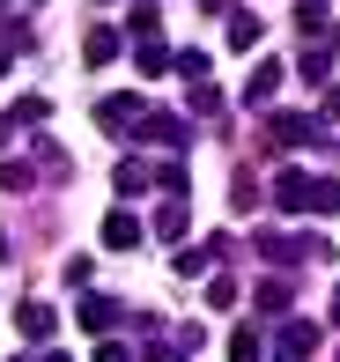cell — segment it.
<instances>
[{
    "instance_id": "6da1fadb",
    "label": "cell",
    "mask_w": 340,
    "mask_h": 362,
    "mask_svg": "<svg viewBox=\"0 0 340 362\" xmlns=\"http://www.w3.org/2000/svg\"><path fill=\"white\" fill-rule=\"evenodd\" d=\"M274 207L281 215H340V177H311L296 163L274 170Z\"/></svg>"
},
{
    "instance_id": "7a4b0ae2",
    "label": "cell",
    "mask_w": 340,
    "mask_h": 362,
    "mask_svg": "<svg viewBox=\"0 0 340 362\" xmlns=\"http://www.w3.org/2000/svg\"><path fill=\"white\" fill-rule=\"evenodd\" d=\"M311 141H333V134L303 111H266V148H311Z\"/></svg>"
},
{
    "instance_id": "3957f363",
    "label": "cell",
    "mask_w": 340,
    "mask_h": 362,
    "mask_svg": "<svg viewBox=\"0 0 340 362\" xmlns=\"http://www.w3.org/2000/svg\"><path fill=\"white\" fill-rule=\"evenodd\" d=\"M134 141H148V148H170V156H177V148L192 141V126L177 119V111H141V126H134Z\"/></svg>"
},
{
    "instance_id": "277c9868",
    "label": "cell",
    "mask_w": 340,
    "mask_h": 362,
    "mask_svg": "<svg viewBox=\"0 0 340 362\" xmlns=\"http://www.w3.org/2000/svg\"><path fill=\"white\" fill-rule=\"evenodd\" d=\"M141 111H148V104H141L134 89H119V96H104V104H96V126H111V134H126V141H134Z\"/></svg>"
},
{
    "instance_id": "5b68a950",
    "label": "cell",
    "mask_w": 340,
    "mask_h": 362,
    "mask_svg": "<svg viewBox=\"0 0 340 362\" xmlns=\"http://www.w3.org/2000/svg\"><path fill=\"white\" fill-rule=\"evenodd\" d=\"M311 348H318V325L281 318V333H274V362H311Z\"/></svg>"
},
{
    "instance_id": "8992f818",
    "label": "cell",
    "mask_w": 340,
    "mask_h": 362,
    "mask_svg": "<svg viewBox=\"0 0 340 362\" xmlns=\"http://www.w3.org/2000/svg\"><path fill=\"white\" fill-rule=\"evenodd\" d=\"M281 81H288V67H281V59H259V67H252V81H245V104H259V111H266L274 96H281Z\"/></svg>"
},
{
    "instance_id": "52a82bcc",
    "label": "cell",
    "mask_w": 340,
    "mask_h": 362,
    "mask_svg": "<svg viewBox=\"0 0 340 362\" xmlns=\"http://www.w3.org/2000/svg\"><path fill=\"white\" fill-rule=\"evenodd\" d=\"M74 318H82V333L96 340V333H111V325H119V318H126V310H119V303H111V296H82V303H74Z\"/></svg>"
},
{
    "instance_id": "ba28073f",
    "label": "cell",
    "mask_w": 340,
    "mask_h": 362,
    "mask_svg": "<svg viewBox=\"0 0 340 362\" xmlns=\"http://www.w3.org/2000/svg\"><path fill=\"white\" fill-rule=\"evenodd\" d=\"M215 259H230V237H207L192 252H177V274H215Z\"/></svg>"
},
{
    "instance_id": "9c48e42d",
    "label": "cell",
    "mask_w": 340,
    "mask_h": 362,
    "mask_svg": "<svg viewBox=\"0 0 340 362\" xmlns=\"http://www.w3.org/2000/svg\"><path fill=\"white\" fill-rule=\"evenodd\" d=\"M15 325H23V340H52V325H59V310H52V303H37V296H30V303L15 310Z\"/></svg>"
},
{
    "instance_id": "30bf717a",
    "label": "cell",
    "mask_w": 340,
    "mask_h": 362,
    "mask_svg": "<svg viewBox=\"0 0 340 362\" xmlns=\"http://www.w3.org/2000/svg\"><path fill=\"white\" fill-rule=\"evenodd\" d=\"M104 244H111V252H134V244H141V222L126 215V207H111V215H104Z\"/></svg>"
},
{
    "instance_id": "8fae6325",
    "label": "cell",
    "mask_w": 340,
    "mask_h": 362,
    "mask_svg": "<svg viewBox=\"0 0 340 362\" xmlns=\"http://www.w3.org/2000/svg\"><path fill=\"white\" fill-rule=\"evenodd\" d=\"M119 45H126L119 30H111V23H96L89 37H82V52H89V67H104V59H119Z\"/></svg>"
},
{
    "instance_id": "7c38bea8",
    "label": "cell",
    "mask_w": 340,
    "mask_h": 362,
    "mask_svg": "<svg viewBox=\"0 0 340 362\" xmlns=\"http://www.w3.org/2000/svg\"><path fill=\"white\" fill-rule=\"evenodd\" d=\"M252 303L266 310V318H281V310H288V281H281V274H266V281L252 288Z\"/></svg>"
},
{
    "instance_id": "4fadbf2b",
    "label": "cell",
    "mask_w": 340,
    "mask_h": 362,
    "mask_svg": "<svg viewBox=\"0 0 340 362\" xmlns=\"http://www.w3.org/2000/svg\"><path fill=\"white\" fill-rule=\"evenodd\" d=\"M222 37H230L237 52H252V45L266 37V23H259V15H230V30H222Z\"/></svg>"
},
{
    "instance_id": "5bb4252c",
    "label": "cell",
    "mask_w": 340,
    "mask_h": 362,
    "mask_svg": "<svg viewBox=\"0 0 340 362\" xmlns=\"http://www.w3.org/2000/svg\"><path fill=\"white\" fill-rule=\"evenodd\" d=\"M111 185H119V192H148V185H156V170H148V163H141V156H126Z\"/></svg>"
},
{
    "instance_id": "9a60e30c",
    "label": "cell",
    "mask_w": 340,
    "mask_h": 362,
    "mask_svg": "<svg viewBox=\"0 0 340 362\" xmlns=\"http://www.w3.org/2000/svg\"><path fill=\"white\" fill-rule=\"evenodd\" d=\"M156 237H163V244L185 237V200H163V207H156Z\"/></svg>"
},
{
    "instance_id": "2e32d148",
    "label": "cell",
    "mask_w": 340,
    "mask_h": 362,
    "mask_svg": "<svg viewBox=\"0 0 340 362\" xmlns=\"http://www.w3.org/2000/svg\"><path fill=\"white\" fill-rule=\"evenodd\" d=\"M134 59H141V74H163V67H170V45H163V37H141Z\"/></svg>"
},
{
    "instance_id": "e0dca14e",
    "label": "cell",
    "mask_w": 340,
    "mask_h": 362,
    "mask_svg": "<svg viewBox=\"0 0 340 362\" xmlns=\"http://www.w3.org/2000/svg\"><path fill=\"white\" fill-rule=\"evenodd\" d=\"M296 30L303 37H326V0H296Z\"/></svg>"
},
{
    "instance_id": "ac0fdd59",
    "label": "cell",
    "mask_w": 340,
    "mask_h": 362,
    "mask_svg": "<svg viewBox=\"0 0 340 362\" xmlns=\"http://www.w3.org/2000/svg\"><path fill=\"white\" fill-rule=\"evenodd\" d=\"M156 23H163L156 0H134V8H126V30H134V37H156Z\"/></svg>"
},
{
    "instance_id": "d6986e66",
    "label": "cell",
    "mask_w": 340,
    "mask_h": 362,
    "mask_svg": "<svg viewBox=\"0 0 340 362\" xmlns=\"http://www.w3.org/2000/svg\"><path fill=\"white\" fill-rule=\"evenodd\" d=\"M230 362H259V333H252V325L230 333Z\"/></svg>"
},
{
    "instance_id": "ffe728a7",
    "label": "cell",
    "mask_w": 340,
    "mask_h": 362,
    "mask_svg": "<svg viewBox=\"0 0 340 362\" xmlns=\"http://www.w3.org/2000/svg\"><path fill=\"white\" fill-rule=\"evenodd\" d=\"M192 119H222V96L207 89V81H192Z\"/></svg>"
},
{
    "instance_id": "44dd1931",
    "label": "cell",
    "mask_w": 340,
    "mask_h": 362,
    "mask_svg": "<svg viewBox=\"0 0 340 362\" xmlns=\"http://www.w3.org/2000/svg\"><path fill=\"white\" fill-rule=\"evenodd\" d=\"M222 303H237V281L230 274H207V310H222Z\"/></svg>"
},
{
    "instance_id": "7402d4cb",
    "label": "cell",
    "mask_w": 340,
    "mask_h": 362,
    "mask_svg": "<svg viewBox=\"0 0 340 362\" xmlns=\"http://www.w3.org/2000/svg\"><path fill=\"white\" fill-rule=\"evenodd\" d=\"M326 67H333V52H326V45H311V52H303V81H326Z\"/></svg>"
},
{
    "instance_id": "603a6c76",
    "label": "cell",
    "mask_w": 340,
    "mask_h": 362,
    "mask_svg": "<svg viewBox=\"0 0 340 362\" xmlns=\"http://www.w3.org/2000/svg\"><path fill=\"white\" fill-rule=\"evenodd\" d=\"M30 177H37V170H30V163H0V185H8V192H23Z\"/></svg>"
},
{
    "instance_id": "cb8c5ba5",
    "label": "cell",
    "mask_w": 340,
    "mask_h": 362,
    "mask_svg": "<svg viewBox=\"0 0 340 362\" xmlns=\"http://www.w3.org/2000/svg\"><path fill=\"white\" fill-rule=\"evenodd\" d=\"M96 362H134V355H126L119 340H104V348H96Z\"/></svg>"
},
{
    "instance_id": "d4e9b609",
    "label": "cell",
    "mask_w": 340,
    "mask_h": 362,
    "mask_svg": "<svg viewBox=\"0 0 340 362\" xmlns=\"http://www.w3.org/2000/svg\"><path fill=\"white\" fill-rule=\"evenodd\" d=\"M200 8H207V15H237V0H200Z\"/></svg>"
},
{
    "instance_id": "484cf974",
    "label": "cell",
    "mask_w": 340,
    "mask_h": 362,
    "mask_svg": "<svg viewBox=\"0 0 340 362\" xmlns=\"http://www.w3.org/2000/svg\"><path fill=\"white\" fill-rule=\"evenodd\" d=\"M141 362H177V348H148V355H141Z\"/></svg>"
},
{
    "instance_id": "4316f807",
    "label": "cell",
    "mask_w": 340,
    "mask_h": 362,
    "mask_svg": "<svg viewBox=\"0 0 340 362\" xmlns=\"http://www.w3.org/2000/svg\"><path fill=\"white\" fill-rule=\"evenodd\" d=\"M333 325H340V288H333Z\"/></svg>"
},
{
    "instance_id": "83f0119b",
    "label": "cell",
    "mask_w": 340,
    "mask_h": 362,
    "mask_svg": "<svg viewBox=\"0 0 340 362\" xmlns=\"http://www.w3.org/2000/svg\"><path fill=\"white\" fill-rule=\"evenodd\" d=\"M0 74H8V45H0Z\"/></svg>"
},
{
    "instance_id": "f1b7e54d",
    "label": "cell",
    "mask_w": 340,
    "mask_h": 362,
    "mask_svg": "<svg viewBox=\"0 0 340 362\" xmlns=\"http://www.w3.org/2000/svg\"><path fill=\"white\" fill-rule=\"evenodd\" d=\"M45 362H67V355H45Z\"/></svg>"
},
{
    "instance_id": "f546056e",
    "label": "cell",
    "mask_w": 340,
    "mask_h": 362,
    "mask_svg": "<svg viewBox=\"0 0 340 362\" xmlns=\"http://www.w3.org/2000/svg\"><path fill=\"white\" fill-rule=\"evenodd\" d=\"M333 52H340V30H333Z\"/></svg>"
},
{
    "instance_id": "4dcf8cb0",
    "label": "cell",
    "mask_w": 340,
    "mask_h": 362,
    "mask_svg": "<svg viewBox=\"0 0 340 362\" xmlns=\"http://www.w3.org/2000/svg\"><path fill=\"white\" fill-rule=\"evenodd\" d=\"M15 362H23V355H15Z\"/></svg>"
}]
</instances>
